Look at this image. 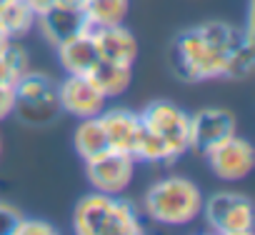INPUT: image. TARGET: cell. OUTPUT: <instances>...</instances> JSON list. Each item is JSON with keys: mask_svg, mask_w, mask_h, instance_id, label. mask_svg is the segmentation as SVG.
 <instances>
[{"mask_svg": "<svg viewBox=\"0 0 255 235\" xmlns=\"http://www.w3.org/2000/svg\"><path fill=\"white\" fill-rule=\"evenodd\" d=\"M73 230L78 235H140L143 223L133 203L123 200L120 195L93 190L78 200Z\"/></svg>", "mask_w": 255, "mask_h": 235, "instance_id": "2", "label": "cell"}, {"mask_svg": "<svg viewBox=\"0 0 255 235\" xmlns=\"http://www.w3.org/2000/svg\"><path fill=\"white\" fill-rule=\"evenodd\" d=\"M138 115L143 128H148L153 135H158L165 143L173 160H178L190 150V115L180 110L175 103L155 100Z\"/></svg>", "mask_w": 255, "mask_h": 235, "instance_id": "5", "label": "cell"}, {"mask_svg": "<svg viewBox=\"0 0 255 235\" xmlns=\"http://www.w3.org/2000/svg\"><path fill=\"white\" fill-rule=\"evenodd\" d=\"M8 45H10V38H8V33H5L3 28H0V53H3Z\"/></svg>", "mask_w": 255, "mask_h": 235, "instance_id": "26", "label": "cell"}, {"mask_svg": "<svg viewBox=\"0 0 255 235\" xmlns=\"http://www.w3.org/2000/svg\"><path fill=\"white\" fill-rule=\"evenodd\" d=\"M98 118H100L103 130L108 135L110 150H120V153L133 155L138 138H140V130H143L140 115L128 110V108H113V110H103Z\"/></svg>", "mask_w": 255, "mask_h": 235, "instance_id": "12", "label": "cell"}, {"mask_svg": "<svg viewBox=\"0 0 255 235\" xmlns=\"http://www.w3.org/2000/svg\"><path fill=\"white\" fill-rule=\"evenodd\" d=\"M85 175L93 190L108 193V195H120L128 190L135 175V158L120 153V150H105L103 155L85 160Z\"/></svg>", "mask_w": 255, "mask_h": 235, "instance_id": "7", "label": "cell"}, {"mask_svg": "<svg viewBox=\"0 0 255 235\" xmlns=\"http://www.w3.org/2000/svg\"><path fill=\"white\" fill-rule=\"evenodd\" d=\"M75 150L83 160H93L98 155H103L105 150H110L108 145V135L103 130L100 118H83L80 125L75 128Z\"/></svg>", "mask_w": 255, "mask_h": 235, "instance_id": "16", "label": "cell"}, {"mask_svg": "<svg viewBox=\"0 0 255 235\" xmlns=\"http://www.w3.org/2000/svg\"><path fill=\"white\" fill-rule=\"evenodd\" d=\"M235 135V118L223 108H203L190 115V150L208 153L225 138Z\"/></svg>", "mask_w": 255, "mask_h": 235, "instance_id": "10", "label": "cell"}, {"mask_svg": "<svg viewBox=\"0 0 255 235\" xmlns=\"http://www.w3.org/2000/svg\"><path fill=\"white\" fill-rule=\"evenodd\" d=\"M18 218H20L18 210H13V208L5 205V203H0V233H10Z\"/></svg>", "mask_w": 255, "mask_h": 235, "instance_id": "24", "label": "cell"}, {"mask_svg": "<svg viewBox=\"0 0 255 235\" xmlns=\"http://www.w3.org/2000/svg\"><path fill=\"white\" fill-rule=\"evenodd\" d=\"M5 3H8V0H0V8H3V5H5Z\"/></svg>", "mask_w": 255, "mask_h": 235, "instance_id": "27", "label": "cell"}, {"mask_svg": "<svg viewBox=\"0 0 255 235\" xmlns=\"http://www.w3.org/2000/svg\"><path fill=\"white\" fill-rule=\"evenodd\" d=\"M205 158H208L213 175L225 180V183H238V180L248 178L253 170V163H255L253 145L245 138H240L238 133L225 138L215 148H210L205 153Z\"/></svg>", "mask_w": 255, "mask_h": 235, "instance_id": "8", "label": "cell"}, {"mask_svg": "<svg viewBox=\"0 0 255 235\" xmlns=\"http://www.w3.org/2000/svg\"><path fill=\"white\" fill-rule=\"evenodd\" d=\"M13 108H15V88L0 83V120L13 115Z\"/></svg>", "mask_w": 255, "mask_h": 235, "instance_id": "23", "label": "cell"}, {"mask_svg": "<svg viewBox=\"0 0 255 235\" xmlns=\"http://www.w3.org/2000/svg\"><path fill=\"white\" fill-rule=\"evenodd\" d=\"M88 75L100 88V93L110 100V98L123 95L128 88H130L133 65H118V63H110V60H98V65Z\"/></svg>", "mask_w": 255, "mask_h": 235, "instance_id": "15", "label": "cell"}, {"mask_svg": "<svg viewBox=\"0 0 255 235\" xmlns=\"http://www.w3.org/2000/svg\"><path fill=\"white\" fill-rule=\"evenodd\" d=\"M128 15V0H90L85 5L88 30L120 25Z\"/></svg>", "mask_w": 255, "mask_h": 235, "instance_id": "18", "label": "cell"}, {"mask_svg": "<svg viewBox=\"0 0 255 235\" xmlns=\"http://www.w3.org/2000/svg\"><path fill=\"white\" fill-rule=\"evenodd\" d=\"M35 20H38V25H40L45 40H48L50 45H55V48H58L60 43L70 40L73 35L88 30L85 10L73 8V5H68V3H60V0H58L55 5H50L48 10H43L40 15H35Z\"/></svg>", "mask_w": 255, "mask_h": 235, "instance_id": "11", "label": "cell"}, {"mask_svg": "<svg viewBox=\"0 0 255 235\" xmlns=\"http://www.w3.org/2000/svg\"><path fill=\"white\" fill-rule=\"evenodd\" d=\"M210 230L220 235H250L253 233V203L233 190L215 193L203 200V213Z\"/></svg>", "mask_w": 255, "mask_h": 235, "instance_id": "6", "label": "cell"}, {"mask_svg": "<svg viewBox=\"0 0 255 235\" xmlns=\"http://www.w3.org/2000/svg\"><path fill=\"white\" fill-rule=\"evenodd\" d=\"M55 50H58V60L68 75H88L100 60V53H98V45H95V38L90 30L73 35L70 40L60 43Z\"/></svg>", "mask_w": 255, "mask_h": 235, "instance_id": "14", "label": "cell"}, {"mask_svg": "<svg viewBox=\"0 0 255 235\" xmlns=\"http://www.w3.org/2000/svg\"><path fill=\"white\" fill-rule=\"evenodd\" d=\"M245 35L250 33L238 30L235 25L223 20H205L195 28L183 30L170 48L173 73L185 83L225 78L230 53L243 43Z\"/></svg>", "mask_w": 255, "mask_h": 235, "instance_id": "1", "label": "cell"}, {"mask_svg": "<svg viewBox=\"0 0 255 235\" xmlns=\"http://www.w3.org/2000/svg\"><path fill=\"white\" fill-rule=\"evenodd\" d=\"M13 235H53L55 228L45 220H33V218H18L13 230Z\"/></svg>", "mask_w": 255, "mask_h": 235, "instance_id": "22", "label": "cell"}, {"mask_svg": "<svg viewBox=\"0 0 255 235\" xmlns=\"http://www.w3.org/2000/svg\"><path fill=\"white\" fill-rule=\"evenodd\" d=\"M143 208L148 218L160 225H190L203 213V193L193 180L183 175H168L150 185Z\"/></svg>", "mask_w": 255, "mask_h": 235, "instance_id": "3", "label": "cell"}, {"mask_svg": "<svg viewBox=\"0 0 255 235\" xmlns=\"http://www.w3.org/2000/svg\"><path fill=\"white\" fill-rule=\"evenodd\" d=\"M100 53V60H110L118 65H135L138 58V40L135 35L120 25H108V28H95L90 30Z\"/></svg>", "mask_w": 255, "mask_h": 235, "instance_id": "13", "label": "cell"}, {"mask_svg": "<svg viewBox=\"0 0 255 235\" xmlns=\"http://www.w3.org/2000/svg\"><path fill=\"white\" fill-rule=\"evenodd\" d=\"M33 25H35V13L30 10V5L25 0H8L0 8V28L8 33L10 40L23 38Z\"/></svg>", "mask_w": 255, "mask_h": 235, "instance_id": "17", "label": "cell"}, {"mask_svg": "<svg viewBox=\"0 0 255 235\" xmlns=\"http://www.w3.org/2000/svg\"><path fill=\"white\" fill-rule=\"evenodd\" d=\"M30 70L28 65V55L20 45H15V40H10V45L0 53V83L5 85H18V80Z\"/></svg>", "mask_w": 255, "mask_h": 235, "instance_id": "19", "label": "cell"}, {"mask_svg": "<svg viewBox=\"0 0 255 235\" xmlns=\"http://www.w3.org/2000/svg\"><path fill=\"white\" fill-rule=\"evenodd\" d=\"M255 68V50H253V38L245 35L243 43L230 53V60H228V68H225V78L230 80H243L253 73Z\"/></svg>", "mask_w": 255, "mask_h": 235, "instance_id": "21", "label": "cell"}, {"mask_svg": "<svg viewBox=\"0 0 255 235\" xmlns=\"http://www.w3.org/2000/svg\"><path fill=\"white\" fill-rule=\"evenodd\" d=\"M0 153H3V140H0Z\"/></svg>", "mask_w": 255, "mask_h": 235, "instance_id": "28", "label": "cell"}, {"mask_svg": "<svg viewBox=\"0 0 255 235\" xmlns=\"http://www.w3.org/2000/svg\"><path fill=\"white\" fill-rule=\"evenodd\" d=\"M133 158H135V163H173V155L165 148V143L158 135H153L148 128L140 130V138H138V145L133 150Z\"/></svg>", "mask_w": 255, "mask_h": 235, "instance_id": "20", "label": "cell"}, {"mask_svg": "<svg viewBox=\"0 0 255 235\" xmlns=\"http://www.w3.org/2000/svg\"><path fill=\"white\" fill-rule=\"evenodd\" d=\"M13 113H18V118H23L25 123H33V125L50 123L60 113L55 83L45 73L28 70L15 85V108H13Z\"/></svg>", "mask_w": 255, "mask_h": 235, "instance_id": "4", "label": "cell"}, {"mask_svg": "<svg viewBox=\"0 0 255 235\" xmlns=\"http://www.w3.org/2000/svg\"><path fill=\"white\" fill-rule=\"evenodd\" d=\"M108 98L90 80V75H68L58 85V105L73 118H95L105 110Z\"/></svg>", "mask_w": 255, "mask_h": 235, "instance_id": "9", "label": "cell"}, {"mask_svg": "<svg viewBox=\"0 0 255 235\" xmlns=\"http://www.w3.org/2000/svg\"><path fill=\"white\" fill-rule=\"evenodd\" d=\"M25 3L30 5V10H33L35 15H40L43 10H48L50 5H55V3H58V0H25Z\"/></svg>", "mask_w": 255, "mask_h": 235, "instance_id": "25", "label": "cell"}]
</instances>
